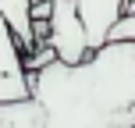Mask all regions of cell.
Here are the masks:
<instances>
[{"label": "cell", "mask_w": 135, "mask_h": 128, "mask_svg": "<svg viewBox=\"0 0 135 128\" xmlns=\"http://www.w3.org/2000/svg\"><path fill=\"white\" fill-rule=\"evenodd\" d=\"M0 128H46V114L32 93L18 100H0Z\"/></svg>", "instance_id": "5"}, {"label": "cell", "mask_w": 135, "mask_h": 128, "mask_svg": "<svg viewBox=\"0 0 135 128\" xmlns=\"http://www.w3.org/2000/svg\"><path fill=\"white\" fill-rule=\"evenodd\" d=\"M124 7H128V0H75V11H78L82 25H85L89 50H96L100 43L110 39V29L117 25Z\"/></svg>", "instance_id": "4"}, {"label": "cell", "mask_w": 135, "mask_h": 128, "mask_svg": "<svg viewBox=\"0 0 135 128\" xmlns=\"http://www.w3.org/2000/svg\"><path fill=\"white\" fill-rule=\"evenodd\" d=\"M0 18L7 21V29L14 32L21 54L36 46L32 43V18H28V0H0Z\"/></svg>", "instance_id": "6"}, {"label": "cell", "mask_w": 135, "mask_h": 128, "mask_svg": "<svg viewBox=\"0 0 135 128\" xmlns=\"http://www.w3.org/2000/svg\"><path fill=\"white\" fill-rule=\"evenodd\" d=\"M110 39H135V11H124L117 25L110 29Z\"/></svg>", "instance_id": "7"}, {"label": "cell", "mask_w": 135, "mask_h": 128, "mask_svg": "<svg viewBox=\"0 0 135 128\" xmlns=\"http://www.w3.org/2000/svg\"><path fill=\"white\" fill-rule=\"evenodd\" d=\"M28 93V75L21 64V46L7 21L0 18V100H18Z\"/></svg>", "instance_id": "3"}, {"label": "cell", "mask_w": 135, "mask_h": 128, "mask_svg": "<svg viewBox=\"0 0 135 128\" xmlns=\"http://www.w3.org/2000/svg\"><path fill=\"white\" fill-rule=\"evenodd\" d=\"M46 43L54 46L57 61H82L89 54V39H85V25H82L78 11H75V0H54L50 7V36Z\"/></svg>", "instance_id": "2"}, {"label": "cell", "mask_w": 135, "mask_h": 128, "mask_svg": "<svg viewBox=\"0 0 135 128\" xmlns=\"http://www.w3.org/2000/svg\"><path fill=\"white\" fill-rule=\"evenodd\" d=\"M25 75L46 128L135 125V39H107L75 64L50 61Z\"/></svg>", "instance_id": "1"}]
</instances>
